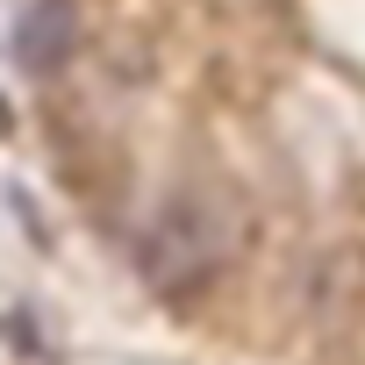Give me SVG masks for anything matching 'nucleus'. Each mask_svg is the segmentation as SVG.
<instances>
[{
    "label": "nucleus",
    "instance_id": "2",
    "mask_svg": "<svg viewBox=\"0 0 365 365\" xmlns=\"http://www.w3.org/2000/svg\"><path fill=\"white\" fill-rule=\"evenodd\" d=\"M72 51H79V8L72 0H29V8L15 15V65L29 79L65 72Z\"/></svg>",
    "mask_w": 365,
    "mask_h": 365
},
{
    "label": "nucleus",
    "instance_id": "1",
    "mask_svg": "<svg viewBox=\"0 0 365 365\" xmlns=\"http://www.w3.org/2000/svg\"><path fill=\"white\" fill-rule=\"evenodd\" d=\"M244 251V208L230 187H179L136 237V272L158 294H194Z\"/></svg>",
    "mask_w": 365,
    "mask_h": 365
}]
</instances>
